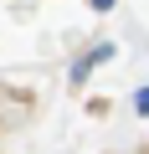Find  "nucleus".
<instances>
[{
    "label": "nucleus",
    "mask_w": 149,
    "mask_h": 154,
    "mask_svg": "<svg viewBox=\"0 0 149 154\" xmlns=\"http://www.w3.org/2000/svg\"><path fill=\"white\" fill-rule=\"evenodd\" d=\"M93 5H98V11H108V5H113V0H93Z\"/></svg>",
    "instance_id": "f257e3e1"
}]
</instances>
